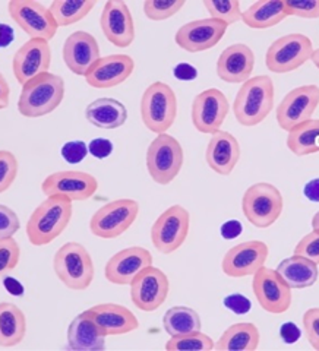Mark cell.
I'll list each match as a JSON object with an SVG mask.
<instances>
[{"mask_svg":"<svg viewBox=\"0 0 319 351\" xmlns=\"http://www.w3.org/2000/svg\"><path fill=\"white\" fill-rule=\"evenodd\" d=\"M62 58L72 73L85 78L93 64L102 58L100 46L90 32L75 31L63 43Z\"/></svg>","mask_w":319,"mask_h":351,"instance_id":"obj_22","label":"cell"},{"mask_svg":"<svg viewBox=\"0 0 319 351\" xmlns=\"http://www.w3.org/2000/svg\"><path fill=\"white\" fill-rule=\"evenodd\" d=\"M152 265L151 252L141 246L122 249L110 258L104 267V277L115 285H130L141 271Z\"/></svg>","mask_w":319,"mask_h":351,"instance_id":"obj_21","label":"cell"},{"mask_svg":"<svg viewBox=\"0 0 319 351\" xmlns=\"http://www.w3.org/2000/svg\"><path fill=\"white\" fill-rule=\"evenodd\" d=\"M311 60L314 62V64L319 69V49L314 50V54H312V59Z\"/></svg>","mask_w":319,"mask_h":351,"instance_id":"obj_55","label":"cell"},{"mask_svg":"<svg viewBox=\"0 0 319 351\" xmlns=\"http://www.w3.org/2000/svg\"><path fill=\"white\" fill-rule=\"evenodd\" d=\"M98 191V180L93 174L76 170H64L49 174L41 183L46 196H64L72 202L90 199Z\"/></svg>","mask_w":319,"mask_h":351,"instance_id":"obj_16","label":"cell"},{"mask_svg":"<svg viewBox=\"0 0 319 351\" xmlns=\"http://www.w3.org/2000/svg\"><path fill=\"white\" fill-rule=\"evenodd\" d=\"M10 101V86L8 81L5 80V76H0V108L5 110L9 107Z\"/></svg>","mask_w":319,"mask_h":351,"instance_id":"obj_52","label":"cell"},{"mask_svg":"<svg viewBox=\"0 0 319 351\" xmlns=\"http://www.w3.org/2000/svg\"><path fill=\"white\" fill-rule=\"evenodd\" d=\"M274 82L268 75L252 76L241 84L233 101V113L239 125L254 128L262 123L274 108Z\"/></svg>","mask_w":319,"mask_h":351,"instance_id":"obj_2","label":"cell"},{"mask_svg":"<svg viewBox=\"0 0 319 351\" xmlns=\"http://www.w3.org/2000/svg\"><path fill=\"white\" fill-rule=\"evenodd\" d=\"M135 71V60L128 54H110L98 59L85 75V82L98 90L123 84Z\"/></svg>","mask_w":319,"mask_h":351,"instance_id":"obj_23","label":"cell"},{"mask_svg":"<svg viewBox=\"0 0 319 351\" xmlns=\"http://www.w3.org/2000/svg\"><path fill=\"white\" fill-rule=\"evenodd\" d=\"M113 142L107 138H94L90 144H88V151L91 156L97 160H104L113 154Z\"/></svg>","mask_w":319,"mask_h":351,"instance_id":"obj_47","label":"cell"},{"mask_svg":"<svg viewBox=\"0 0 319 351\" xmlns=\"http://www.w3.org/2000/svg\"><path fill=\"white\" fill-rule=\"evenodd\" d=\"M202 5L210 18L224 22L227 27L241 21L244 15L239 0H202Z\"/></svg>","mask_w":319,"mask_h":351,"instance_id":"obj_36","label":"cell"},{"mask_svg":"<svg viewBox=\"0 0 319 351\" xmlns=\"http://www.w3.org/2000/svg\"><path fill=\"white\" fill-rule=\"evenodd\" d=\"M283 195L277 186L259 182L249 186L241 197V211L248 221L258 228H268L281 217Z\"/></svg>","mask_w":319,"mask_h":351,"instance_id":"obj_6","label":"cell"},{"mask_svg":"<svg viewBox=\"0 0 319 351\" xmlns=\"http://www.w3.org/2000/svg\"><path fill=\"white\" fill-rule=\"evenodd\" d=\"M227 25L222 21L204 18L191 21L176 31L174 41L178 46L189 53L206 51L223 40Z\"/></svg>","mask_w":319,"mask_h":351,"instance_id":"obj_18","label":"cell"},{"mask_svg":"<svg viewBox=\"0 0 319 351\" xmlns=\"http://www.w3.org/2000/svg\"><path fill=\"white\" fill-rule=\"evenodd\" d=\"M252 290L263 311L272 315L285 313L292 306V289L279 276V272L268 267H262L254 274Z\"/></svg>","mask_w":319,"mask_h":351,"instance_id":"obj_14","label":"cell"},{"mask_svg":"<svg viewBox=\"0 0 319 351\" xmlns=\"http://www.w3.org/2000/svg\"><path fill=\"white\" fill-rule=\"evenodd\" d=\"M95 0H84V2H75V0H54L49 6L50 12L60 27H71L76 22L82 21L95 8Z\"/></svg>","mask_w":319,"mask_h":351,"instance_id":"obj_35","label":"cell"},{"mask_svg":"<svg viewBox=\"0 0 319 351\" xmlns=\"http://www.w3.org/2000/svg\"><path fill=\"white\" fill-rule=\"evenodd\" d=\"M8 12L29 38L50 41L59 29L50 9L36 0H10Z\"/></svg>","mask_w":319,"mask_h":351,"instance_id":"obj_11","label":"cell"},{"mask_svg":"<svg viewBox=\"0 0 319 351\" xmlns=\"http://www.w3.org/2000/svg\"><path fill=\"white\" fill-rule=\"evenodd\" d=\"M270 249L265 241L249 240L227 250L223 258L222 269L230 278L254 277V274L265 267Z\"/></svg>","mask_w":319,"mask_h":351,"instance_id":"obj_17","label":"cell"},{"mask_svg":"<svg viewBox=\"0 0 319 351\" xmlns=\"http://www.w3.org/2000/svg\"><path fill=\"white\" fill-rule=\"evenodd\" d=\"M223 306L226 307V309L232 311L235 315L241 316V315H246L250 312L252 302L244 294L233 293V294H228L227 298H224Z\"/></svg>","mask_w":319,"mask_h":351,"instance_id":"obj_46","label":"cell"},{"mask_svg":"<svg viewBox=\"0 0 319 351\" xmlns=\"http://www.w3.org/2000/svg\"><path fill=\"white\" fill-rule=\"evenodd\" d=\"M285 10H287V16L318 19L319 0H287L285 2Z\"/></svg>","mask_w":319,"mask_h":351,"instance_id":"obj_41","label":"cell"},{"mask_svg":"<svg viewBox=\"0 0 319 351\" xmlns=\"http://www.w3.org/2000/svg\"><path fill=\"white\" fill-rule=\"evenodd\" d=\"M88 122L98 129H117L128 120L125 104L115 98H98L85 108Z\"/></svg>","mask_w":319,"mask_h":351,"instance_id":"obj_29","label":"cell"},{"mask_svg":"<svg viewBox=\"0 0 319 351\" xmlns=\"http://www.w3.org/2000/svg\"><path fill=\"white\" fill-rule=\"evenodd\" d=\"M191 230V214L182 205L163 211L151 227V241L160 254L170 255L180 249Z\"/></svg>","mask_w":319,"mask_h":351,"instance_id":"obj_8","label":"cell"},{"mask_svg":"<svg viewBox=\"0 0 319 351\" xmlns=\"http://www.w3.org/2000/svg\"><path fill=\"white\" fill-rule=\"evenodd\" d=\"M88 154L90 151L84 141H68L60 149L62 158L68 164H80L86 158Z\"/></svg>","mask_w":319,"mask_h":351,"instance_id":"obj_45","label":"cell"},{"mask_svg":"<svg viewBox=\"0 0 319 351\" xmlns=\"http://www.w3.org/2000/svg\"><path fill=\"white\" fill-rule=\"evenodd\" d=\"M185 5V0H145L142 10L151 21H166L180 12Z\"/></svg>","mask_w":319,"mask_h":351,"instance_id":"obj_38","label":"cell"},{"mask_svg":"<svg viewBox=\"0 0 319 351\" xmlns=\"http://www.w3.org/2000/svg\"><path fill=\"white\" fill-rule=\"evenodd\" d=\"M294 254L305 256L319 265V228H312L311 233L299 240V243L294 247Z\"/></svg>","mask_w":319,"mask_h":351,"instance_id":"obj_42","label":"cell"},{"mask_svg":"<svg viewBox=\"0 0 319 351\" xmlns=\"http://www.w3.org/2000/svg\"><path fill=\"white\" fill-rule=\"evenodd\" d=\"M173 76L178 81L183 82H191L198 78V69L191 63H179L174 66Z\"/></svg>","mask_w":319,"mask_h":351,"instance_id":"obj_49","label":"cell"},{"mask_svg":"<svg viewBox=\"0 0 319 351\" xmlns=\"http://www.w3.org/2000/svg\"><path fill=\"white\" fill-rule=\"evenodd\" d=\"M240 160L239 141L226 130L211 135L205 151V161L213 171L220 176L232 174Z\"/></svg>","mask_w":319,"mask_h":351,"instance_id":"obj_26","label":"cell"},{"mask_svg":"<svg viewBox=\"0 0 319 351\" xmlns=\"http://www.w3.org/2000/svg\"><path fill=\"white\" fill-rule=\"evenodd\" d=\"M255 68V53L246 44H232L224 49L217 60V76L227 84H245L252 78Z\"/></svg>","mask_w":319,"mask_h":351,"instance_id":"obj_24","label":"cell"},{"mask_svg":"<svg viewBox=\"0 0 319 351\" xmlns=\"http://www.w3.org/2000/svg\"><path fill=\"white\" fill-rule=\"evenodd\" d=\"M2 47H8L9 43L14 40V31L8 24H2Z\"/></svg>","mask_w":319,"mask_h":351,"instance_id":"obj_54","label":"cell"},{"mask_svg":"<svg viewBox=\"0 0 319 351\" xmlns=\"http://www.w3.org/2000/svg\"><path fill=\"white\" fill-rule=\"evenodd\" d=\"M185 161L180 142L169 134L157 135L145 156L147 170L151 179L157 184L167 186L178 178Z\"/></svg>","mask_w":319,"mask_h":351,"instance_id":"obj_7","label":"cell"},{"mask_svg":"<svg viewBox=\"0 0 319 351\" xmlns=\"http://www.w3.org/2000/svg\"><path fill=\"white\" fill-rule=\"evenodd\" d=\"M319 106V86L302 85L285 94L277 106L276 119L279 126L290 132L298 125L311 120Z\"/></svg>","mask_w":319,"mask_h":351,"instance_id":"obj_12","label":"cell"},{"mask_svg":"<svg viewBox=\"0 0 319 351\" xmlns=\"http://www.w3.org/2000/svg\"><path fill=\"white\" fill-rule=\"evenodd\" d=\"M214 348L215 343L213 341V338L202 331L170 337L166 343V350L169 351H211Z\"/></svg>","mask_w":319,"mask_h":351,"instance_id":"obj_37","label":"cell"},{"mask_svg":"<svg viewBox=\"0 0 319 351\" xmlns=\"http://www.w3.org/2000/svg\"><path fill=\"white\" fill-rule=\"evenodd\" d=\"M178 117V97L166 82H152L141 97V120L156 135L166 134Z\"/></svg>","mask_w":319,"mask_h":351,"instance_id":"obj_5","label":"cell"},{"mask_svg":"<svg viewBox=\"0 0 319 351\" xmlns=\"http://www.w3.org/2000/svg\"><path fill=\"white\" fill-rule=\"evenodd\" d=\"M311 226H312V228L314 230H316V228H319V211L314 215V218H312V223H311Z\"/></svg>","mask_w":319,"mask_h":351,"instance_id":"obj_56","label":"cell"},{"mask_svg":"<svg viewBox=\"0 0 319 351\" xmlns=\"http://www.w3.org/2000/svg\"><path fill=\"white\" fill-rule=\"evenodd\" d=\"M106 40L115 47L126 49L135 41V22L123 0H107L100 16Z\"/></svg>","mask_w":319,"mask_h":351,"instance_id":"obj_19","label":"cell"},{"mask_svg":"<svg viewBox=\"0 0 319 351\" xmlns=\"http://www.w3.org/2000/svg\"><path fill=\"white\" fill-rule=\"evenodd\" d=\"M64 98V81L59 75L44 72L22 85L18 112L28 119L47 116L56 110Z\"/></svg>","mask_w":319,"mask_h":351,"instance_id":"obj_3","label":"cell"},{"mask_svg":"<svg viewBox=\"0 0 319 351\" xmlns=\"http://www.w3.org/2000/svg\"><path fill=\"white\" fill-rule=\"evenodd\" d=\"M21 259V247L14 237L0 239V271L2 274L18 267Z\"/></svg>","mask_w":319,"mask_h":351,"instance_id":"obj_40","label":"cell"},{"mask_svg":"<svg viewBox=\"0 0 319 351\" xmlns=\"http://www.w3.org/2000/svg\"><path fill=\"white\" fill-rule=\"evenodd\" d=\"M287 18L284 0H258L241 15V21L249 28L267 29L279 25Z\"/></svg>","mask_w":319,"mask_h":351,"instance_id":"obj_30","label":"cell"},{"mask_svg":"<svg viewBox=\"0 0 319 351\" xmlns=\"http://www.w3.org/2000/svg\"><path fill=\"white\" fill-rule=\"evenodd\" d=\"M19 228L21 221L16 213L6 205L0 206V239L12 237L14 234H16Z\"/></svg>","mask_w":319,"mask_h":351,"instance_id":"obj_44","label":"cell"},{"mask_svg":"<svg viewBox=\"0 0 319 351\" xmlns=\"http://www.w3.org/2000/svg\"><path fill=\"white\" fill-rule=\"evenodd\" d=\"M85 313L98 325V328L108 335H125L134 332L139 328L138 317L128 307L116 303L95 304Z\"/></svg>","mask_w":319,"mask_h":351,"instance_id":"obj_25","label":"cell"},{"mask_svg":"<svg viewBox=\"0 0 319 351\" xmlns=\"http://www.w3.org/2000/svg\"><path fill=\"white\" fill-rule=\"evenodd\" d=\"M73 214V202L64 196H47L28 218L27 237L32 246L53 243L66 228Z\"/></svg>","mask_w":319,"mask_h":351,"instance_id":"obj_1","label":"cell"},{"mask_svg":"<svg viewBox=\"0 0 319 351\" xmlns=\"http://www.w3.org/2000/svg\"><path fill=\"white\" fill-rule=\"evenodd\" d=\"M279 335L284 344H296L302 338V329L294 322H284L280 326Z\"/></svg>","mask_w":319,"mask_h":351,"instance_id":"obj_48","label":"cell"},{"mask_svg":"<svg viewBox=\"0 0 319 351\" xmlns=\"http://www.w3.org/2000/svg\"><path fill=\"white\" fill-rule=\"evenodd\" d=\"M244 233V226L239 219H228L220 227V234L224 240H235Z\"/></svg>","mask_w":319,"mask_h":351,"instance_id":"obj_50","label":"cell"},{"mask_svg":"<svg viewBox=\"0 0 319 351\" xmlns=\"http://www.w3.org/2000/svg\"><path fill=\"white\" fill-rule=\"evenodd\" d=\"M261 332L255 324L239 322L228 326L217 339V351H255L259 347Z\"/></svg>","mask_w":319,"mask_h":351,"instance_id":"obj_31","label":"cell"},{"mask_svg":"<svg viewBox=\"0 0 319 351\" xmlns=\"http://www.w3.org/2000/svg\"><path fill=\"white\" fill-rule=\"evenodd\" d=\"M139 214L135 199H115L97 210L90 219V230L95 237L116 239L134 226Z\"/></svg>","mask_w":319,"mask_h":351,"instance_id":"obj_10","label":"cell"},{"mask_svg":"<svg viewBox=\"0 0 319 351\" xmlns=\"http://www.w3.org/2000/svg\"><path fill=\"white\" fill-rule=\"evenodd\" d=\"M228 110L230 104L226 94L217 88H208L193 98L191 108L192 125L200 134L214 135L222 129Z\"/></svg>","mask_w":319,"mask_h":351,"instance_id":"obj_15","label":"cell"},{"mask_svg":"<svg viewBox=\"0 0 319 351\" xmlns=\"http://www.w3.org/2000/svg\"><path fill=\"white\" fill-rule=\"evenodd\" d=\"M106 334L85 312L75 316L68 328V348L75 351H102Z\"/></svg>","mask_w":319,"mask_h":351,"instance_id":"obj_27","label":"cell"},{"mask_svg":"<svg viewBox=\"0 0 319 351\" xmlns=\"http://www.w3.org/2000/svg\"><path fill=\"white\" fill-rule=\"evenodd\" d=\"M19 170V162L14 152L0 151V192L5 193L14 184Z\"/></svg>","mask_w":319,"mask_h":351,"instance_id":"obj_39","label":"cell"},{"mask_svg":"<svg viewBox=\"0 0 319 351\" xmlns=\"http://www.w3.org/2000/svg\"><path fill=\"white\" fill-rule=\"evenodd\" d=\"M51 64V47L49 41L29 38L15 51L12 72L15 80L24 85L36 76L49 72Z\"/></svg>","mask_w":319,"mask_h":351,"instance_id":"obj_20","label":"cell"},{"mask_svg":"<svg viewBox=\"0 0 319 351\" xmlns=\"http://www.w3.org/2000/svg\"><path fill=\"white\" fill-rule=\"evenodd\" d=\"M163 328L170 337L201 331L202 322L196 311L188 306H174L164 313Z\"/></svg>","mask_w":319,"mask_h":351,"instance_id":"obj_34","label":"cell"},{"mask_svg":"<svg viewBox=\"0 0 319 351\" xmlns=\"http://www.w3.org/2000/svg\"><path fill=\"white\" fill-rule=\"evenodd\" d=\"M170 293L169 277L157 267L141 271L130 282V300L142 312H156L167 300Z\"/></svg>","mask_w":319,"mask_h":351,"instance_id":"obj_13","label":"cell"},{"mask_svg":"<svg viewBox=\"0 0 319 351\" xmlns=\"http://www.w3.org/2000/svg\"><path fill=\"white\" fill-rule=\"evenodd\" d=\"M53 269L64 287L73 291L90 289L94 281L93 258L78 241H68L54 254Z\"/></svg>","mask_w":319,"mask_h":351,"instance_id":"obj_4","label":"cell"},{"mask_svg":"<svg viewBox=\"0 0 319 351\" xmlns=\"http://www.w3.org/2000/svg\"><path fill=\"white\" fill-rule=\"evenodd\" d=\"M276 271L292 290L309 289L318 281L319 277V269L316 263L296 254L281 261Z\"/></svg>","mask_w":319,"mask_h":351,"instance_id":"obj_28","label":"cell"},{"mask_svg":"<svg viewBox=\"0 0 319 351\" xmlns=\"http://www.w3.org/2000/svg\"><path fill=\"white\" fill-rule=\"evenodd\" d=\"M303 195L307 201L319 204V178L309 180L303 186Z\"/></svg>","mask_w":319,"mask_h":351,"instance_id":"obj_51","label":"cell"},{"mask_svg":"<svg viewBox=\"0 0 319 351\" xmlns=\"http://www.w3.org/2000/svg\"><path fill=\"white\" fill-rule=\"evenodd\" d=\"M285 145L298 157L319 152V120L311 119L293 128L289 132Z\"/></svg>","mask_w":319,"mask_h":351,"instance_id":"obj_33","label":"cell"},{"mask_svg":"<svg viewBox=\"0 0 319 351\" xmlns=\"http://www.w3.org/2000/svg\"><path fill=\"white\" fill-rule=\"evenodd\" d=\"M303 331L307 343L319 351V307H311L303 313Z\"/></svg>","mask_w":319,"mask_h":351,"instance_id":"obj_43","label":"cell"},{"mask_svg":"<svg viewBox=\"0 0 319 351\" xmlns=\"http://www.w3.org/2000/svg\"><path fill=\"white\" fill-rule=\"evenodd\" d=\"M314 44L305 34H287L277 38L265 53V64L274 73H289L312 59Z\"/></svg>","mask_w":319,"mask_h":351,"instance_id":"obj_9","label":"cell"},{"mask_svg":"<svg viewBox=\"0 0 319 351\" xmlns=\"http://www.w3.org/2000/svg\"><path fill=\"white\" fill-rule=\"evenodd\" d=\"M27 334V317L14 303L0 304V346L10 348L24 341Z\"/></svg>","mask_w":319,"mask_h":351,"instance_id":"obj_32","label":"cell"},{"mask_svg":"<svg viewBox=\"0 0 319 351\" xmlns=\"http://www.w3.org/2000/svg\"><path fill=\"white\" fill-rule=\"evenodd\" d=\"M3 284H5L6 290L12 295H22V293H24V287H22V285L18 282V280H15V278L8 277L3 280Z\"/></svg>","mask_w":319,"mask_h":351,"instance_id":"obj_53","label":"cell"}]
</instances>
